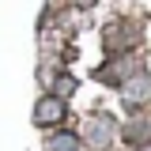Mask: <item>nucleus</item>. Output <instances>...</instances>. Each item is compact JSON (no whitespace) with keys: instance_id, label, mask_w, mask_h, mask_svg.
I'll list each match as a JSON object with an SVG mask.
<instances>
[{"instance_id":"obj_6","label":"nucleus","mask_w":151,"mask_h":151,"mask_svg":"<svg viewBox=\"0 0 151 151\" xmlns=\"http://www.w3.org/2000/svg\"><path fill=\"white\" fill-rule=\"evenodd\" d=\"M129 136H132V140H144V136H147V125H132Z\"/></svg>"},{"instance_id":"obj_7","label":"nucleus","mask_w":151,"mask_h":151,"mask_svg":"<svg viewBox=\"0 0 151 151\" xmlns=\"http://www.w3.org/2000/svg\"><path fill=\"white\" fill-rule=\"evenodd\" d=\"M136 151H151V144H144V147H136Z\"/></svg>"},{"instance_id":"obj_2","label":"nucleus","mask_w":151,"mask_h":151,"mask_svg":"<svg viewBox=\"0 0 151 151\" xmlns=\"http://www.w3.org/2000/svg\"><path fill=\"white\" fill-rule=\"evenodd\" d=\"M121 98H125V106H144V102L151 98V76L147 72L129 76V79L121 83Z\"/></svg>"},{"instance_id":"obj_4","label":"nucleus","mask_w":151,"mask_h":151,"mask_svg":"<svg viewBox=\"0 0 151 151\" xmlns=\"http://www.w3.org/2000/svg\"><path fill=\"white\" fill-rule=\"evenodd\" d=\"M49 151H83V140L76 132H57L49 140Z\"/></svg>"},{"instance_id":"obj_1","label":"nucleus","mask_w":151,"mask_h":151,"mask_svg":"<svg viewBox=\"0 0 151 151\" xmlns=\"http://www.w3.org/2000/svg\"><path fill=\"white\" fill-rule=\"evenodd\" d=\"M113 136H117V125H113L110 117H91L87 129H83V144H91L94 151H102V147L113 144Z\"/></svg>"},{"instance_id":"obj_5","label":"nucleus","mask_w":151,"mask_h":151,"mask_svg":"<svg viewBox=\"0 0 151 151\" xmlns=\"http://www.w3.org/2000/svg\"><path fill=\"white\" fill-rule=\"evenodd\" d=\"M72 91H76L72 76H57V98H60V94H72Z\"/></svg>"},{"instance_id":"obj_3","label":"nucleus","mask_w":151,"mask_h":151,"mask_svg":"<svg viewBox=\"0 0 151 151\" xmlns=\"http://www.w3.org/2000/svg\"><path fill=\"white\" fill-rule=\"evenodd\" d=\"M60 121H64V98H57V94L38 98V106H34V125H60Z\"/></svg>"}]
</instances>
